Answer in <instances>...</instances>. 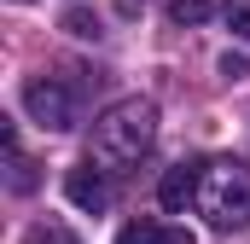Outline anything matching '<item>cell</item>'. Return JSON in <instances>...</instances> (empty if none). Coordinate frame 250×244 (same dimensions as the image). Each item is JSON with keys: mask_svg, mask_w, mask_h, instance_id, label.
<instances>
[{"mask_svg": "<svg viewBox=\"0 0 250 244\" xmlns=\"http://www.w3.org/2000/svg\"><path fill=\"white\" fill-rule=\"evenodd\" d=\"M151 140H157V105L151 99H117L111 111H99L93 134H87V151L105 175H128V169H140Z\"/></svg>", "mask_w": 250, "mask_h": 244, "instance_id": "obj_1", "label": "cell"}, {"mask_svg": "<svg viewBox=\"0 0 250 244\" xmlns=\"http://www.w3.org/2000/svg\"><path fill=\"white\" fill-rule=\"evenodd\" d=\"M192 209L215 227V233H239L250 227V163L239 157H215L198 169V198Z\"/></svg>", "mask_w": 250, "mask_h": 244, "instance_id": "obj_2", "label": "cell"}, {"mask_svg": "<svg viewBox=\"0 0 250 244\" xmlns=\"http://www.w3.org/2000/svg\"><path fill=\"white\" fill-rule=\"evenodd\" d=\"M23 111L41 122V128L64 134V128H76V93L64 87L59 76H29L23 81Z\"/></svg>", "mask_w": 250, "mask_h": 244, "instance_id": "obj_3", "label": "cell"}, {"mask_svg": "<svg viewBox=\"0 0 250 244\" xmlns=\"http://www.w3.org/2000/svg\"><path fill=\"white\" fill-rule=\"evenodd\" d=\"M64 198H70L76 209H87V215H105V209H111V181H105V169H93V157L76 163V169L64 175Z\"/></svg>", "mask_w": 250, "mask_h": 244, "instance_id": "obj_4", "label": "cell"}, {"mask_svg": "<svg viewBox=\"0 0 250 244\" xmlns=\"http://www.w3.org/2000/svg\"><path fill=\"white\" fill-rule=\"evenodd\" d=\"M198 169H204V163H175V169L157 181V203H163L169 215H181L192 198H198Z\"/></svg>", "mask_w": 250, "mask_h": 244, "instance_id": "obj_5", "label": "cell"}, {"mask_svg": "<svg viewBox=\"0 0 250 244\" xmlns=\"http://www.w3.org/2000/svg\"><path fill=\"white\" fill-rule=\"evenodd\" d=\"M117 244H198L187 227H163V221H128Z\"/></svg>", "mask_w": 250, "mask_h": 244, "instance_id": "obj_6", "label": "cell"}, {"mask_svg": "<svg viewBox=\"0 0 250 244\" xmlns=\"http://www.w3.org/2000/svg\"><path fill=\"white\" fill-rule=\"evenodd\" d=\"M209 12H215V0H169V18H175V23H204V18H209Z\"/></svg>", "mask_w": 250, "mask_h": 244, "instance_id": "obj_7", "label": "cell"}, {"mask_svg": "<svg viewBox=\"0 0 250 244\" xmlns=\"http://www.w3.org/2000/svg\"><path fill=\"white\" fill-rule=\"evenodd\" d=\"M221 18H227V29L250 47V0H221Z\"/></svg>", "mask_w": 250, "mask_h": 244, "instance_id": "obj_8", "label": "cell"}, {"mask_svg": "<svg viewBox=\"0 0 250 244\" xmlns=\"http://www.w3.org/2000/svg\"><path fill=\"white\" fill-rule=\"evenodd\" d=\"M29 244H82L70 227H59V221H41V227H29Z\"/></svg>", "mask_w": 250, "mask_h": 244, "instance_id": "obj_9", "label": "cell"}, {"mask_svg": "<svg viewBox=\"0 0 250 244\" xmlns=\"http://www.w3.org/2000/svg\"><path fill=\"white\" fill-rule=\"evenodd\" d=\"M64 29H70V35H99V18L76 6V12H64Z\"/></svg>", "mask_w": 250, "mask_h": 244, "instance_id": "obj_10", "label": "cell"}, {"mask_svg": "<svg viewBox=\"0 0 250 244\" xmlns=\"http://www.w3.org/2000/svg\"><path fill=\"white\" fill-rule=\"evenodd\" d=\"M245 70H250V64H245V59H233V53L221 59V76H227V81H245Z\"/></svg>", "mask_w": 250, "mask_h": 244, "instance_id": "obj_11", "label": "cell"}]
</instances>
